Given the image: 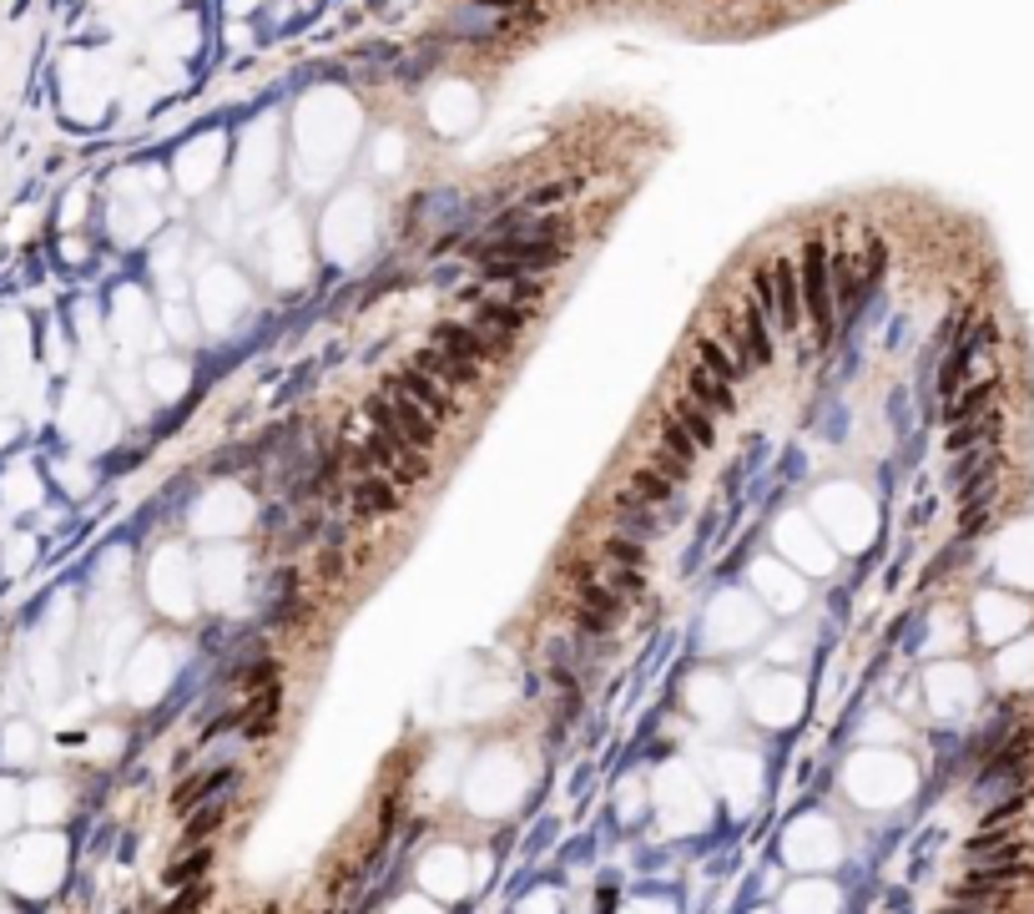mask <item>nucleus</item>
I'll return each mask as SVG.
<instances>
[{"label": "nucleus", "mask_w": 1034, "mask_h": 914, "mask_svg": "<svg viewBox=\"0 0 1034 914\" xmlns=\"http://www.w3.org/2000/svg\"><path fill=\"white\" fill-rule=\"evenodd\" d=\"M773 294H777V334L803 329V274L793 258H773Z\"/></svg>", "instance_id": "nucleus-8"}, {"label": "nucleus", "mask_w": 1034, "mask_h": 914, "mask_svg": "<svg viewBox=\"0 0 1034 914\" xmlns=\"http://www.w3.org/2000/svg\"><path fill=\"white\" fill-rule=\"evenodd\" d=\"M349 506H354V520H359V526H369V520L399 516V510H404V490L389 480V475L369 470V475H359V480H354Z\"/></svg>", "instance_id": "nucleus-4"}, {"label": "nucleus", "mask_w": 1034, "mask_h": 914, "mask_svg": "<svg viewBox=\"0 0 1034 914\" xmlns=\"http://www.w3.org/2000/svg\"><path fill=\"white\" fill-rule=\"evenodd\" d=\"M318 582H328V586H338V582H349V562H344V546H324L318 552Z\"/></svg>", "instance_id": "nucleus-26"}, {"label": "nucleus", "mask_w": 1034, "mask_h": 914, "mask_svg": "<svg viewBox=\"0 0 1034 914\" xmlns=\"http://www.w3.org/2000/svg\"><path fill=\"white\" fill-rule=\"evenodd\" d=\"M242 773L238 768H212V773H197V778H187L182 788L172 794V804H177V814H192V804H207L212 794H222L228 783H238Z\"/></svg>", "instance_id": "nucleus-15"}, {"label": "nucleus", "mask_w": 1034, "mask_h": 914, "mask_svg": "<svg viewBox=\"0 0 1034 914\" xmlns=\"http://www.w3.org/2000/svg\"><path fill=\"white\" fill-rule=\"evenodd\" d=\"M632 490H636V496L646 500V506H656V510H662L666 520H672L676 510H682V506H676V485L666 480V475L656 470V465H636V470H632Z\"/></svg>", "instance_id": "nucleus-16"}, {"label": "nucleus", "mask_w": 1034, "mask_h": 914, "mask_svg": "<svg viewBox=\"0 0 1034 914\" xmlns=\"http://www.w3.org/2000/svg\"><path fill=\"white\" fill-rule=\"evenodd\" d=\"M742 329H747V354H752V369H767L777 354V339H773V319L757 298H742Z\"/></svg>", "instance_id": "nucleus-11"}, {"label": "nucleus", "mask_w": 1034, "mask_h": 914, "mask_svg": "<svg viewBox=\"0 0 1034 914\" xmlns=\"http://www.w3.org/2000/svg\"><path fill=\"white\" fill-rule=\"evenodd\" d=\"M222 818H228V798H218V804H202L192 818H187V828H182V844L187 848H197V844H207V838L218 834L222 828Z\"/></svg>", "instance_id": "nucleus-22"}, {"label": "nucleus", "mask_w": 1034, "mask_h": 914, "mask_svg": "<svg viewBox=\"0 0 1034 914\" xmlns=\"http://www.w3.org/2000/svg\"><path fill=\"white\" fill-rule=\"evenodd\" d=\"M469 309H475V319L469 324H479V329H490V334H510V339H520V334L530 329V319H535L530 309H520V304H510V298H490V294L475 298Z\"/></svg>", "instance_id": "nucleus-9"}, {"label": "nucleus", "mask_w": 1034, "mask_h": 914, "mask_svg": "<svg viewBox=\"0 0 1034 914\" xmlns=\"http://www.w3.org/2000/svg\"><path fill=\"white\" fill-rule=\"evenodd\" d=\"M1000 435H1004V415H1000V409H990V415L970 419V425H948V450H954V455H964V450H990Z\"/></svg>", "instance_id": "nucleus-12"}, {"label": "nucleus", "mask_w": 1034, "mask_h": 914, "mask_svg": "<svg viewBox=\"0 0 1034 914\" xmlns=\"http://www.w3.org/2000/svg\"><path fill=\"white\" fill-rule=\"evenodd\" d=\"M570 602L586 606V612H596L610 632H620V622H626V606H632L610 582H580V586H570Z\"/></svg>", "instance_id": "nucleus-10"}, {"label": "nucleus", "mask_w": 1034, "mask_h": 914, "mask_svg": "<svg viewBox=\"0 0 1034 914\" xmlns=\"http://www.w3.org/2000/svg\"><path fill=\"white\" fill-rule=\"evenodd\" d=\"M600 556H606L610 566H636V572H646L652 566V546L646 540H636V536H610V540H600Z\"/></svg>", "instance_id": "nucleus-21"}, {"label": "nucleus", "mask_w": 1034, "mask_h": 914, "mask_svg": "<svg viewBox=\"0 0 1034 914\" xmlns=\"http://www.w3.org/2000/svg\"><path fill=\"white\" fill-rule=\"evenodd\" d=\"M686 395L697 399V405H707L712 415H732V409H737V389L722 385V379H712L702 364H692V369H686Z\"/></svg>", "instance_id": "nucleus-14"}, {"label": "nucleus", "mask_w": 1034, "mask_h": 914, "mask_svg": "<svg viewBox=\"0 0 1034 914\" xmlns=\"http://www.w3.org/2000/svg\"><path fill=\"white\" fill-rule=\"evenodd\" d=\"M974 354H980V344H974V334H964V339H954V349H948L944 369H938V395H944V399H954V395H958V385H964V375H970Z\"/></svg>", "instance_id": "nucleus-19"}, {"label": "nucleus", "mask_w": 1034, "mask_h": 914, "mask_svg": "<svg viewBox=\"0 0 1034 914\" xmlns=\"http://www.w3.org/2000/svg\"><path fill=\"white\" fill-rule=\"evenodd\" d=\"M570 258V242H495L475 258L479 264V284H515V278H540L556 274Z\"/></svg>", "instance_id": "nucleus-1"}, {"label": "nucleus", "mask_w": 1034, "mask_h": 914, "mask_svg": "<svg viewBox=\"0 0 1034 914\" xmlns=\"http://www.w3.org/2000/svg\"><path fill=\"white\" fill-rule=\"evenodd\" d=\"M510 304H520V309H530V314H540V304H545V284L540 278H515L510 284Z\"/></svg>", "instance_id": "nucleus-29"}, {"label": "nucleus", "mask_w": 1034, "mask_h": 914, "mask_svg": "<svg viewBox=\"0 0 1034 914\" xmlns=\"http://www.w3.org/2000/svg\"><path fill=\"white\" fill-rule=\"evenodd\" d=\"M414 369H425L429 379H439V385H449V389H479V379H485L479 364L459 359V354L439 349V344H429V349L414 354Z\"/></svg>", "instance_id": "nucleus-7"}, {"label": "nucleus", "mask_w": 1034, "mask_h": 914, "mask_svg": "<svg viewBox=\"0 0 1034 914\" xmlns=\"http://www.w3.org/2000/svg\"><path fill=\"white\" fill-rule=\"evenodd\" d=\"M576 188H580V182H545V188H530V192H525L520 208H530V212H535V208H556V202H566Z\"/></svg>", "instance_id": "nucleus-25"}, {"label": "nucleus", "mask_w": 1034, "mask_h": 914, "mask_svg": "<svg viewBox=\"0 0 1034 914\" xmlns=\"http://www.w3.org/2000/svg\"><path fill=\"white\" fill-rule=\"evenodd\" d=\"M232 683L238 687H248V693H262V687H272V683H284V667L272 657H258V662H248V667H232Z\"/></svg>", "instance_id": "nucleus-24"}, {"label": "nucleus", "mask_w": 1034, "mask_h": 914, "mask_svg": "<svg viewBox=\"0 0 1034 914\" xmlns=\"http://www.w3.org/2000/svg\"><path fill=\"white\" fill-rule=\"evenodd\" d=\"M606 582L616 586L626 602H642V596H646V572H636V566H610Z\"/></svg>", "instance_id": "nucleus-27"}, {"label": "nucleus", "mask_w": 1034, "mask_h": 914, "mask_svg": "<svg viewBox=\"0 0 1034 914\" xmlns=\"http://www.w3.org/2000/svg\"><path fill=\"white\" fill-rule=\"evenodd\" d=\"M803 314L813 324V344L827 349L833 344V324H838V294H833V264H827L823 238H807V248H803Z\"/></svg>", "instance_id": "nucleus-2"}, {"label": "nucleus", "mask_w": 1034, "mask_h": 914, "mask_svg": "<svg viewBox=\"0 0 1034 914\" xmlns=\"http://www.w3.org/2000/svg\"><path fill=\"white\" fill-rule=\"evenodd\" d=\"M672 415L682 419L686 430H692V440H697L702 450H712V445H717V415H712L707 405H697L692 395H676L672 399Z\"/></svg>", "instance_id": "nucleus-18"}, {"label": "nucleus", "mask_w": 1034, "mask_h": 914, "mask_svg": "<svg viewBox=\"0 0 1034 914\" xmlns=\"http://www.w3.org/2000/svg\"><path fill=\"white\" fill-rule=\"evenodd\" d=\"M1000 389H1004V379H1000V375H990V379H980L974 389L954 395V399H948V425H970V419L990 415L994 399H1000Z\"/></svg>", "instance_id": "nucleus-13"}, {"label": "nucleus", "mask_w": 1034, "mask_h": 914, "mask_svg": "<svg viewBox=\"0 0 1034 914\" xmlns=\"http://www.w3.org/2000/svg\"><path fill=\"white\" fill-rule=\"evenodd\" d=\"M752 298L767 309V319L777 324V294H773V264H757L752 268Z\"/></svg>", "instance_id": "nucleus-28"}, {"label": "nucleus", "mask_w": 1034, "mask_h": 914, "mask_svg": "<svg viewBox=\"0 0 1034 914\" xmlns=\"http://www.w3.org/2000/svg\"><path fill=\"white\" fill-rule=\"evenodd\" d=\"M207 870H212V844H197V854H182V860L167 864L162 880H167V884H177V890H187V884H197Z\"/></svg>", "instance_id": "nucleus-23"}, {"label": "nucleus", "mask_w": 1034, "mask_h": 914, "mask_svg": "<svg viewBox=\"0 0 1034 914\" xmlns=\"http://www.w3.org/2000/svg\"><path fill=\"white\" fill-rule=\"evenodd\" d=\"M652 465H656V470H662V475H666V480H672V485H686V480H692V465H686V460H676V455H672V450H662V445H656Z\"/></svg>", "instance_id": "nucleus-30"}, {"label": "nucleus", "mask_w": 1034, "mask_h": 914, "mask_svg": "<svg viewBox=\"0 0 1034 914\" xmlns=\"http://www.w3.org/2000/svg\"><path fill=\"white\" fill-rule=\"evenodd\" d=\"M656 440H662V450H672L676 460H686V465H692V470H697V455H702V445L692 440V430H686V425H682V419L672 415V409H666V415L656 419Z\"/></svg>", "instance_id": "nucleus-20"}, {"label": "nucleus", "mask_w": 1034, "mask_h": 914, "mask_svg": "<svg viewBox=\"0 0 1034 914\" xmlns=\"http://www.w3.org/2000/svg\"><path fill=\"white\" fill-rule=\"evenodd\" d=\"M435 344L459 359L479 364V369H495V364H510L515 359V339L510 334H490L479 324H459V319H439L435 324Z\"/></svg>", "instance_id": "nucleus-3"}, {"label": "nucleus", "mask_w": 1034, "mask_h": 914, "mask_svg": "<svg viewBox=\"0 0 1034 914\" xmlns=\"http://www.w3.org/2000/svg\"><path fill=\"white\" fill-rule=\"evenodd\" d=\"M389 379H394V385L404 389V395L414 399V405L425 409L429 419H435L439 430H445V425H455V419H459V405H455V395H449V385H439V379H429L425 369H414V364H409V369H399V375H389Z\"/></svg>", "instance_id": "nucleus-5"}, {"label": "nucleus", "mask_w": 1034, "mask_h": 914, "mask_svg": "<svg viewBox=\"0 0 1034 914\" xmlns=\"http://www.w3.org/2000/svg\"><path fill=\"white\" fill-rule=\"evenodd\" d=\"M606 516H610V526H616L620 536H636V540H656V536H662V526H666L662 510L646 506L632 485H626V490H616V496H606Z\"/></svg>", "instance_id": "nucleus-6"}, {"label": "nucleus", "mask_w": 1034, "mask_h": 914, "mask_svg": "<svg viewBox=\"0 0 1034 914\" xmlns=\"http://www.w3.org/2000/svg\"><path fill=\"white\" fill-rule=\"evenodd\" d=\"M692 354H697V364L707 369L712 379H722V385H732V389H737L742 375H747V369H742V364L727 354V344L707 339V334H697V339H692Z\"/></svg>", "instance_id": "nucleus-17"}]
</instances>
